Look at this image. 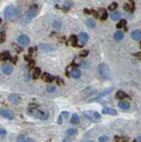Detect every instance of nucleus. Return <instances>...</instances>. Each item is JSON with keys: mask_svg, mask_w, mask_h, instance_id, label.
I'll list each match as a JSON object with an SVG mask.
<instances>
[{"mask_svg": "<svg viewBox=\"0 0 141 142\" xmlns=\"http://www.w3.org/2000/svg\"><path fill=\"white\" fill-rule=\"evenodd\" d=\"M27 114L31 116H34L39 120H47L50 116V114L47 110L41 109L36 106H28L27 108Z\"/></svg>", "mask_w": 141, "mask_h": 142, "instance_id": "f257e3e1", "label": "nucleus"}, {"mask_svg": "<svg viewBox=\"0 0 141 142\" xmlns=\"http://www.w3.org/2000/svg\"><path fill=\"white\" fill-rule=\"evenodd\" d=\"M99 76L102 80H107V79L110 78V75H111V70H110V67L107 64L102 63L100 64L99 67Z\"/></svg>", "mask_w": 141, "mask_h": 142, "instance_id": "f03ea898", "label": "nucleus"}, {"mask_svg": "<svg viewBox=\"0 0 141 142\" xmlns=\"http://www.w3.org/2000/svg\"><path fill=\"white\" fill-rule=\"evenodd\" d=\"M84 116H85L87 119L92 121V123H99L101 120V116L99 112L97 111H92V110H86V111L83 112Z\"/></svg>", "mask_w": 141, "mask_h": 142, "instance_id": "7ed1b4c3", "label": "nucleus"}, {"mask_svg": "<svg viewBox=\"0 0 141 142\" xmlns=\"http://www.w3.org/2000/svg\"><path fill=\"white\" fill-rule=\"evenodd\" d=\"M114 91V87H107V89H105V90H103L101 93H99V94H97L95 97H92V98H91V99H89L88 100V101L87 102H95V101H99V100H101V99H103L104 97H106V96H107V95H109L110 93H112V91Z\"/></svg>", "mask_w": 141, "mask_h": 142, "instance_id": "20e7f679", "label": "nucleus"}, {"mask_svg": "<svg viewBox=\"0 0 141 142\" xmlns=\"http://www.w3.org/2000/svg\"><path fill=\"white\" fill-rule=\"evenodd\" d=\"M18 11L16 8H14L12 5H8L6 6L5 10V13H4V16H5V19L6 20H13V18L17 15Z\"/></svg>", "mask_w": 141, "mask_h": 142, "instance_id": "39448f33", "label": "nucleus"}, {"mask_svg": "<svg viewBox=\"0 0 141 142\" xmlns=\"http://www.w3.org/2000/svg\"><path fill=\"white\" fill-rule=\"evenodd\" d=\"M37 5H32L29 7V9L26 12L25 15L23 16V20L24 22H28L32 20L33 18H35L36 16V13H37Z\"/></svg>", "mask_w": 141, "mask_h": 142, "instance_id": "423d86ee", "label": "nucleus"}, {"mask_svg": "<svg viewBox=\"0 0 141 142\" xmlns=\"http://www.w3.org/2000/svg\"><path fill=\"white\" fill-rule=\"evenodd\" d=\"M0 116H3L4 118L8 119V120H12L14 119V115L11 110L7 109L5 108H0Z\"/></svg>", "mask_w": 141, "mask_h": 142, "instance_id": "0eeeda50", "label": "nucleus"}, {"mask_svg": "<svg viewBox=\"0 0 141 142\" xmlns=\"http://www.w3.org/2000/svg\"><path fill=\"white\" fill-rule=\"evenodd\" d=\"M18 43L22 46H28L30 43V39L27 35H20L18 37Z\"/></svg>", "mask_w": 141, "mask_h": 142, "instance_id": "6e6552de", "label": "nucleus"}, {"mask_svg": "<svg viewBox=\"0 0 141 142\" xmlns=\"http://www.w3.org/2000/svg\"><path fill=\"white\" fill-rule=\"evenodd\" d=\"M41 50L45 53H53L55 52L56 47L53 45H50V44H41L40 45Z\"/></svg>", "mask_w": 141, "mask_h": 142, "instance_id": "1a4fd4ad", "label": "nucleus"}, {"mask_svg": "<svg viewBox=\"0 0 141 142\" xmlns=\"http://www.w3.org/2000/svg\"><path fill=\"white\" fill-rule=\"evenodd\" d=\"M8 100L10 101L11 103H12L13 105H18V104L20 103L21 101V98H20V95L15 94V93H12L8 96Z\"/></svg>", "mask_w": 141, "mask_h": 142, "instance_id": "9d476101", "label": "nucleus"}, {"mask_svg": "<svg viewBox=\"0 0 141 142\" xmlns=\"http://www.w3.org/2000/svg\"><path fill=\"white\" fill-rule=\"evenodd\" d=\"M1 70L5 75H10V74H12V71H13V66L11 65V64L5 63L2 65Z\"/></svg>", "mask_w": 141, "mask_h": 142, "instance_id": "9b49d317", "label": "nucleus"}, {"mask_svg": "<svg viewBox=\"0 0 141 142\" xmlns=\"http://www.w3.org/2000/svg\"><path fill=\"white\" fill-rule=\"evenodd\" d=\"M124 9L129 12H133L135 10V3L133 0H129V2L124 4Z\"/></svg>", "mask_w": 141, "mask_h": 142, "instance_id": "f8f14e48", "label": "nucleus"}, {"mask_svg": "<svg viewBox=\"0 0 141 142\" xmlns=\"http://www.w3.org/2000/svg\"><path fill=\"white\" fill-rule=\"evenodd\" d=\"M102 114L104 115H110V116H116L117 115V111L115 109V108H109V106H107V108H102Z\"/></svg>", "mask_w": 141, "mask_h": 142, "instance_id": "ddd939ff", "label": "nucleus"}, {"mask_svg": "<svg viewBox=\"0 0 141 142\" xmlns=\"http://www.w3.org/2000/svg\"><path fill=\"white\" fill-rule=\"evenodd\" d=\"M77 40H79L82 43V45H84L89 40V35L86 32H81L77 37Z\"/></svg>", "mask_w": 141, "mask_h": 142, "instance_id": "4468645a", "label": "nucleus"}, {"mask_svg": "<svg viewBox=\"0 0 141 142\" xmlns=\"http://www.w3.org/2000/svg\"><path fill=\"white\" fill-rule=\"evenodd\" d=\"M42 79L46 83H51L53 80H54V77L51 76V74H49V73L44 72L42 74Z\"/></svg>", "mask_w": 141, "mask_h": 142, "instance_id": "2eb2a0df", "label": "nucleus"}, {"mask_svg": "<svg viewBox=\"0 0 141 142\" xmlns=\"http://www.w3.org/2000/svg\"><path fill=\"white\" fill-rule=\"evenodd\" d=\"M130 37H131V38L133 39V40H135V41L140 40V38H141L140 30H134L131 32V34H130Z\"/></svg>", "mask_w": 141, "mask_h": 142, "instance_id": "dca6fc26", "label": "nucleus"}, {"mask_svg": "<svg viewBox=\"0 0 141 142\" xmlns=\"http://www.w3.org/2000/svg\"><path fill=\"white\" fill-rule=\"evenodd\" d=\"M118 106H119L121 109L127 110L130 108V103L129 101H121L118 103Z\"/></svg>", "mask_w": 141, "mask_h": 142, "instance_id": "f3484780", "label": "nucleus"}, {"mask_svg": "<svg viewBox=\"0 0 141 142\" xmlns=\"http://www.w3.org/2000/svg\"><path fill=\"white\" fill-rule=\"evenodd\" d=\"M70 76L75 79H78L82 76V73H81V70L79 68H74V69L70 72Z\"/></svg>", "mask_w": 141, "mask_h": 142, "instance_id": "a211bd4d", "label": "nucleus"}, {"mask_svg": "<svg viewBox=\"0 0 141 142\" xmlns=\"http://www.w3.org/2000/svg\"><path fill=\"white\" fill-rule=\"evenodd\" d=\"M129 96L127 95V93H124L123 91H121V90H119V91H116V93H115V98L118 100H121V101H123V99H125V98H128Z\"/></svg>", "mask_w": 141, "mask_h": 142, "instance_id": "6ab92c4d", "label": "nucleus"}, {"mask_svg": "<svg viewBox=\"0 0 141 142\" xmlns=\"http://www.w3.org/2000/svg\"><path fill=\"white\" fill-rule=\"evenodd\" d=\"M71 124H78L80 123V117L77 114H73L72 115V117H71V120H70Z\"/></svg>", "mask_w": 141, "mask_h": 142, "instance_id": "aec40b11", "label": "nucleus"}, {"mask_svg": "<svg viewBox=\"0 0 141 142\" xmlns=\"http://www.w3.org/2000/svg\"><path fill=\"white\" fill-rule=\"evenodd\" d=\"M114 37H115V40H117V41H120V40H122V39L124 37V34H123V31H116V32L115 33V35H114Z\"/></svg>", "mask_w": 141, "mask_h": 142, "instance_id": "412c9836", "label": "nucleus"}, {"mask_svg": "<svg viewBox=\"0 0 141 142\" xmlns=\"http://www.w3.org/2000/svg\"><path fill=\"white\" fill-rule=\"evenodd\" d=\"M84 23H85L86 26L90 29H93V28H95V26H96L95 22L93 20H92V19H88V20H86L85 22H84Z\"/></svg>", "mask_w": 141, "mask_h": 142, "instance_id": "4be33fe9", "label": "nucleus"}, {"mask_svg": "<svg viewBox=\"0 0 141 142\" xmlns=\"http://www.w3.org/2000/svg\"><path fill=\"white\" fill-rule=\"evenodd\" d=\"M10 58H11V56H10V53L8 51H5V52H3V53H0V60H5L10 59Z\"/></svg>", "mask_w": 141, "mask_h": 142, "instance_id": "5701e85b", "label": "nucleus"}, {"mask_svg": "<svg viewBox=\"0 0 141 142\" xmlns=\"http://www.w3.org/2000/svg\"><path fill=\"white\" fill-rule=\"evenodd\" d=\"M77 37L75 35H72L71 37H69V43L71 44L73 46H76L77 45Z\"/></svg>", "mask_w": 141, "mask_h": 142, "instance_id": "b1692460", "label": "nucleus"}, {"mask_svg": "<svg viewBox=\"0 0 141 142\" xmlns=\"http://www.w3.org/2000/svg\"><path fill=\"white\" fill-rule=\"evenodd\" d=\"M77 133V130L76 129H74V128H70V129H68L67 131H66V134L69 137H72V136H75V135Z\"/></svg>", "mask_w": 141, "mask_h": 142, "instance_id": "393cba45", "label": "nucleus"}, {"mask_svg": "<svg viewBox=\"0 0 141 142\" xmlns=\"http://www.w3.org/2000/svg\"><path fill=\"white\" fill-rule=\"evenodd\" d=\"M120 16H121V14L119 12H114L110 14V17L113 20H118L120 19Z\"/></svg>", "mask_w": 141, "mask_h": 142, "instance_id": "a878e982", "label": "nucleus"}, {"mask_svg": "<svg viewBox=\"0 0 141 142\" xmlns=\"http://www.w3.org/2000/svg\"><path fill=\"white\" fill-rule=\"evenodd\" d=\"M41 69L39 68H35V70H34V73H33V77L34 78H38L39 76H40V75H41Z\"/></svg>", "mask_w": 141, "mask_h": 142, "instance_id": "bb28decb", "label": "nucleus"}, {"mask_svg": "<svg viewBox=\"0 0 141 142\" xmlns=\"http://www.w3.org/2000/svg\"><path fill=\"white\" fill-rule=\"evenodd\" d=\"M126 23H127V22H126V20H121L119 22L117 23L116 27L117 29H122V28H124V27L126 26Z\"/></svg>", "mask_w": 141, "mask_h": 142, "instance_id": "cd10ccee", "label": "nucleus"}, {"mask_svg": "<svg viewBox=\"0 0 141 142\" xmlns=\"http://www.w3.org/2000/svg\"><path fill=\"white\" fill-rule=\"evenodd\" d=\"M99 142H109V138L106 135H102L99 138Z\"/></svg>", "mask_w": 141, "mask_h": 142, "instance_id": "c85d7f7f", "label": "nucleus"}, {"mask_svg": "<svg viewBox=\"0 0 141 142\" xmlns=\"http://www.w3.org/2000/svg\"><path fill=\"white\" fill-rule=\"evenodd\" d=\"M118 6V4L116 2H114V3H112L110 5L108 6V9L110 10V11H114V10H115L117 8Z\"/></svg>", "mask_w": 141, "mask_h": 142, "instance_id": "c756f323", "label": "nucleus"}, {"mask_svg": "<svg viewBox=\"0 0 141 142\" xmlns=\"http://www.w3.org/2000/svg\"><path fill=\"white\" fill-rule=\"evenodd\" d=\"M6 134H7V131H6V130H5V128H4L3 126H1V125H0V136H1V137H5Z\"/></svg>", "mask_w": 141, "mask_h": 142, "instance_id": "7c9ffc66", "label": "nucleus"}, {"mask_svg": "<svg viewBox=\"0 0 141 142\" xmlns=\"http://www.w3.org/2000/svg\"><path fill=\"white\" fill-rule=\"evenodd\" d=\"M56 91V87L54 85H49V86H47V91L48 93H54Z\"/></svg>", "mask_w": 141, "mask_h": 142, "instance_id": "2f4dec72", "label": "nucleus"}, {"mask_svg": "<svg viewBox=\"0 0 141 142\" xmlns=\"http://www.w3.org/2000/svg\"><path fill=\"white\" fill-rule=\"evenodd\" d=\"M25 141H26V139H25L23 135H19L17 139H16V142H25Z\"/></svg>", "mask_w": 141, "mask_h": 142, "instance_id": "473e14b6", "label": "nucleus"}, {"mask_svg": "<svg viewBox=\"0 0 141 142\" xmlns=\"http://www.w3.org/2000/svg\"><path fill=\"white\" fill-rule=\"evenodd\" d=\"M88 54H89V51H87V50H84V51H82L79 53V56H80V57L84 58V57H86Z\"/></svg>", "mask_w": 141, "mask_h": 142, "instance_id": "72a5a7b5", "label": "nucleus"}, {"mask_svg": "<svg viewBox=\"0 0 141 142\" xmlns=\"http://www.w3.org/2000/svg\"><path fill=\"white\" fill-rule=\"evenodd\" d=\"M102 11H103V13H102V15H100V20H105L107 19V12H106L105 10H102Z\"/></svg>", "mask_w": 141, "mask_h": 142, "instance_id": "f704fd0d", "label": "nucleus"}, {"mask_svg": "<svg viewBox=\"0 0 141 142\" xmlns=\"http://www.w3.org/2000/svg\"><path fill=\"white\" fill-rule=\"evenodd\" d=\"M129 141V139L127 137H122L120 139L117 138V142H128Z\"/></svg>", "mask_w": 141, "mask_h": 142, "instance_id": "c9c22d12", "label": "nucleus"}, {"mask_svg": "<svg viewBox=\"0 0 141 142\" xmlns=\"http://www.w3.org/2000/svg\"><path fill=\"white\" fill-rule=\"evenodd\" d=\"M5 33L4 32V31H2L1 32V38H0V43H3L4 41H5Z\"/></svg>", "mask_w": 141, "mask_h": 142, "instance_id": "e433bc0d", "label": "nucleus"}, {"mask_svg": "<svg viewBox=\"0 0 141 142\" xmlns=\"http://www.w3.org/2000/svg\"><path fill=\"white\" fill-rule=\"evenodd\" d=\"M53 27L56 29H58V28H61V23L60 22H53Z\"/></svg>", "mask_w": 141, "mask_h": 142, "instance_id": "4c0bfd02", "label": "nucleus"}, {"mask_svg": "<svg viewBox=\"0 0 141 142\" xmlns=\"http://www.w3.org/2000/svg\"><path fill=\"white\" fill-rule=\"evenodd\" d=\"M61 116H62V117H65V118H67L68 116V111H62L61 112Z\"/></svg>", "mask_w": 141, "mask_h": 142, "instance_id": "58836bf2", "label": "nucleus"}, {"mask_svg": "<svg viewBox=\"0 0 141 142\" xmlns=\"http://www.w3.org/2000/svg\"><path fill=\"white\" fill-rule=\"evenodd\" d=\"M57 122H58V124H62V116H61V115H60L59 117H58Z\"/></svg>", "mask_w": 141, "mask_h": 142, "instance_id": "ea45409f", "label": "nucleus"}, {"mask_svg": "<svg viewBox=\"0 0 141 142\" xmlns=\"http://www.w3.org/2000/svg\"><path fill=\"white\" fill-rule=\"evenodd\" d=\"M25 142H36V141L34 139H32V138H28V139H26Z\"/></svg>", "mask_w": 141, "mask_h": 142, "instance_id": "a19ab883", "label": "nucleus"}, {"mask_svg": "<svg viewBox=\"0 0 141 142\" xmlns=\"http://www.w3.org/2000/svg\"><path fill=\"white\" fill-rule=\"evenodd\" d=\"M63 142H72V141H71V139H70L68 137H66L65 139H63Z\"/></svg>", "mask_w": 141, "mask_h": 142, "instance_id": "79ce46f5", "label": "nucleus"}, {"mask_svg": "<svg viewBox=\"0 0 141 142\" xmlns=\"http://www.w3.org/2000/svg\"><path fill=\"white\" fill-rule=\"evenodd\" d=\"M140 139H141V138H140V135H139V136H138V142H141Z\"/></svg>", "mask_w": 141, "mask_h": 142, "instance_id": "37998d69", "label": "nucleus"}, {"mask_svg": "<svg viewBox=\"0 0 141 142\" xmlns=\"http://www.w3.org/2000/svg\"><path fill=\"white\" fill-rule=\"evenodd\" d=\"M86 142H93V141L92 140H87Z\"/></svg>", "mask_w": 141, "mask_h": 142, "instance_id": "c03bdc74", "label": "nucleus"}]
</instances>
